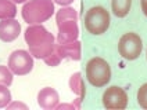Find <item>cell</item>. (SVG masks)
<instances>
[{
  "label": "cell",
  "instance_id": "30bf717a",
  "mask_svg": "<svg viewBox=\"0 0 147 110\" xmlns=\"http://www.w3.org/2000/svg\"><path fill=\"white\" fill-rule=\"evenodd\" d=\"M58 102H60L58 92L54 88H51V87L42 88L39 91V94H38V105L40 106V109L54 110L57 109Z\"/></svg>",
  "mask_w": 147,
  "mask_h": 110
},
{
  "label": "cell",
  "instance_id": "6da1fadb",
  "mask_svg": "<svg viewBox=\"0 0 147 110\" xmlns=\"http://www.w3.org/2000/svg\"><path fill=\"white\" fill-rule=\"evenodd\" d=\"M25 43L33 58L45 59L56 48V39L42 24L28 25L24 33Z\"/></svg>",
  "mask_w": 147,
  "mask_h": 110
},
{
  "label": "cell",
  "instance_id": "ffe728a7",
  "mask_svg": "<svg viewBox=\"0 0 147 110\" xmlns=\"http://www.w3.org/2000/svg\"><path fill=\"white\" fill-rule=\"evenodd\" d=\"M7 109L8 110H13V109H21V110H28V106L22 102H10L7 105Z\"/></svg>",
  "mask_w": 147,
  "mask_h": 110
},
{
  "label": "cell",
  "instance_id": "7c38bea8",
  "mask_svg": "<svg viewBox=\"0 0 147 110\" xmlns=\"http://www.w3.org/2000/svg\"><path fill=\"white\" fill-rule=\"evenodd\" d=\"M132 0H111V10L117 18H125L129 14Z\"/></svg>",
  "mask_w": 147,
  "mask_h": 110
},
{
  "label": "cell",
  "instance_id": "5bb4252c",
  "mask_svg": "<svg viewBox=\"0 0 147 110\" xmlns=\"http://www.w3.org/2000/svg\"><path fill=\"white\" fill-rule=\"evenodd\" d=\"M65 21H78V13L76 10L69 6H65V7H61L57 11L56 14V22H57V26Z\"/></svg>",
  "mask_w": 147,
  "mask_h": 110
},
{
  "label": "cell",
  "instance_id": "d6986e66",
  "mask_svg": "<svg viewBox=\"0 0 147 110\" xmlns=\"http://www.w3.org/2000/svg\"><path fill=\"white\" fill-rule=\"evenodd\" d=\"M138 103L142 109L147 110V83H144L138 91Z\"/></svg>",
  "mask_w": 147,
  "mask_h": 110
},
{
  "label": "cell",
  "instance_id": "603a6c76",
  "mask_svg": "<svg viewBox=\"0 0 147 110\" xmlns=\"http://www.w3.org/2000/svg\"><path fill=\"white\" fill-rule=\"evenodd\" d=\"M142 11L147 17V0H142Z\"/></svg>",
  "mask_w": 147,
  "mask_h": 110
},
{
  "label": "cell",
  "instance_id": "5b68a950",
  "mask_svg": "<svg viewBox=\"0 0 147 110\" xmlns=\"http://www.w3.org/2000/svg\"><path fill=\"white\" fill-rule=\"evenodd\" d=\"M143 50V41L140 36L135 32L125 33L118 41V52L126 61L138 59Z\"/></svg>",
  "mask_w": 147,
  "mask_h": 110
},
{
  "label": "cell",
  "instance_id": "52a82bcc",
  "mask_svg": "<svg viewBox=\"0 0 147 110\" xmlns=\"http://www.w3.org/2000/svg\"><path fill=\"white\" fill-rule=\"evenodd\" d=\"M103 106L110 110L126 109V106H128V94L121 87H110L103 94Z\"/></svg>",
  "mask_w": 147,
  "mask_h": 110
},
{
  "label": "cell",
  "instance_id": "277c9868",
  "mask_svg": "<svg viewBox=\"0 0 147 110\" xmlns=\"http://www.w3.org/2000/svg\"><path fill=\"white\" fill-rule=\"evenodd\" d=\"M110 22H111L110 13L101 6L89 8L85 14V21H83L86 30L94 36L106 33L110 28Z\"/></svg>",
  "mask_w": 147,
  "mask_h": 110
},
{
  "label": "cell",
  "instance_id": "e0dca14e",
  "mask_svg": "<svg viewBox=\"0 0 147 110\" xmlns=\"http://www.w3.org/2000/svg\"><path fill=\"white\" fill-rule=\"evenodd\" d=\"M11 102V92L7 85L0 84V109L7 107V105Z\"/></svg>",
  "mask_w": 147,
  "mask_h": 110
},
{
  "label": "cell",
  "instance_id": "8fae6325",
  "mask_svg": "<svg viewBox=\"0 0 147 110\" xmlns=\"http://www.w3.org/2000/svg\"><path fill=\"white\" fill-rule=\"evenodd\" d=\"M56 50L60 54L61 59H72L79 61L81 59V43L78 40L65 43V44H56Z\"/></svg>",
  "mask_w": 147,
  "mask_h": 110
},
{
  "label": "cell",
  "instance_id": "3957f363",
  "mask_svg": "<svg viewBox=\"0 0 147 110\" xmlns=\"http://www.w3.org/2000/svg\"><path fill=\"white\" fill-rule=\"evenodd\" d=\"M86 79L93 87H104L111 80V68L106 59L94 56L86 63Z\"/></svg>",
  "mask_w": 147,
  "mask_h": 110
},
{
  "label": "cell",
  "instance_id": "ba28073f",
  "mask_svg": "<svg viewBox=\"0 0 147 110\" xmlns=\"http://www.w3.org/2000/svg\"><path fill=\"white\" fill-rule=\"evenodd\" d=\"M21 33V25L14 18L1 19L0 21V40L4 43H11L18 39Z\"/></svg>",
  "mask_w": 147,
  "mask_h": 110
},
{
  "label": "cell",
  "instance_id": "9a60e30c",
  "mask_svg": "<svg viewBox=\"0 0 147 110\" xmlns=\"http://www.w3.org/2000/svg\"><path fill=\"white\" fill-rule=\"evenodd\" d=\"M17 6L13 0H0V19L16 18Z\"/></svg>",
  "mask_w": 147,
  "mask_h": 110
},
{
  "label": "cell",
  "instance_id": "d4e9b609",
  "mask_svg": "<svg viewBox=\"0 0 147 110\" xmlns=\"http://www.w3.org/2000/svg\"><path fill=\"white\" fill-rule=\"evenodd\" d=\"M146 56H147V52H146Z\"/></svg>",
  "mask_w": 147,
  "mask_h": 110
},
{
  "label": "cell",
  "instance_id": "2e32d148",
  "mask_svg": "<svg viewBox=\"0 0 147 110\" xmlns=\"http://www.w3.org/2000/svg\"><path fill=\"white\" fill-rule=\"evenodd\" d=\"M13 83V72L10 70L8 66L0 65V84L10 87Z\"/></svg>",
  "mask_w": 147,
  "mask_h": 110
},
{
  "label": "cell",
  "instance_id": "7a4b0ae2",
  "mask_svg": "<svg viewBox=\"0 0 147 110\" xmlns=\"http://www.w3.org/2000/svg\"><path fill=\"white\" fill-rule=\"evenodd\" d=\"M54 1L53 0H28L24 3L21 15L28 25H36L46 22L54 14Z\"/></svg>",
  "mask_w": 147,
  "mask_h": 110
},
{
  "label": "cell",
  "instance_id": "9c48e42d",
  "mask_svg": "<svg viewBox=\"0 0 147 110\" xmlns=\"http://www.w3.org/2000/svg\"><path fill=\"white\" fill-rule=\"evenodd\" d=\"M79 36V28L76 21H65L58 25L57 33V44H65L78 40Z\"/></svg>",
  "mask_w": 147,
  "mask_h": 110
},
{
  "label": "cell",
  "instance_id": "8992f818",
  "mask_svg": "<svg viewBox=\"0 0 147 110\" xmlns=\"http://www.w3.org/2000/svg\"><path fill=\"white\" fill-rule=\"evenodd\" d=\"M7 66L13 72V74L25 76L33 69V56L26 50H16L8 56Z\"/></svg>",
  "mask_w": 147,
  "mask_h": 110
},
{
  "label": "cell",
  "instance_id": "7402d4cb",
  "mask_svg": "<svg viewBox=\"0 0 147 110\" xmlns=\"http://www.w3.org/2000/svg\"><path fill=\"white\" fill-rule=\"evenodd\" d=\"M57 109L58 110H65V109H71V110H74V109H76L75 107V105H58L57 106Z\"/></svg>",
  "mask_w": 147,
  "mask_h": 110
},
{
  "label": "cell",
  "instance_id": "cb8c5ba5",
  "mask_svg": "<svg viewBox=\"0 0 147 110\" xmlns=\"http://www.w3.org/2000/svg\"><path fill=\"white\" fill-rule=\"evenodd\" d=\"M13 1H14L16 4H21V3H26L28 0H13Z\"/></svg>",
  "mask_w": 147,
  "mask_h": 110
},
{
  "label": "cell",
  "instance_id": "4fadbf2b",
  "mask_svg": "<svg viewBox=\"0 0 147 110\" xmlns=\"http://www.w3.org/2000/svg\"><path fill=\"white\" fill-rule=\"evenodd\" d=\"M69 88L75 95H78V98L83 99L85 96V84H83V80H82V74L79 72L74 73L72 76L69 77Z\"/></svg>",
  "mask_w": 147,
  "mask_h": 110
},
{
  "label": "cell",
  "instance_id": "ac0fdd59",
  "mask_svg": "<svg viewBox=\"0 0 147 110\" xmlns=\"http://www.w3.org/2000/svg\"><path fill=\"white\" fill-rule=\"evenodd\" d=\"M45 63L47 65V66H51V68H56V66H58L60 65V62H61V56H60V54L57 52V50L54 48L51 52H50L45 59Z\"/></svg>",
  "mask_w": 147,
  "mask_h": 110
},
{
  "label": "cell",
  "instance_id": "44dd1931",
  "mask_svg": "<svg viewBox=\"0 0 147 110\" xmlns=\"http://www.w3.org/2000/svg\"><path fill=\"white\" fill-rule=\"evenodd\" d=\"M56 4L61 6V7H65V6H71L75 0H53Z\"/></svg>",
  "mask_w": 147,
  "mask_h": 110
}]
</instances>
